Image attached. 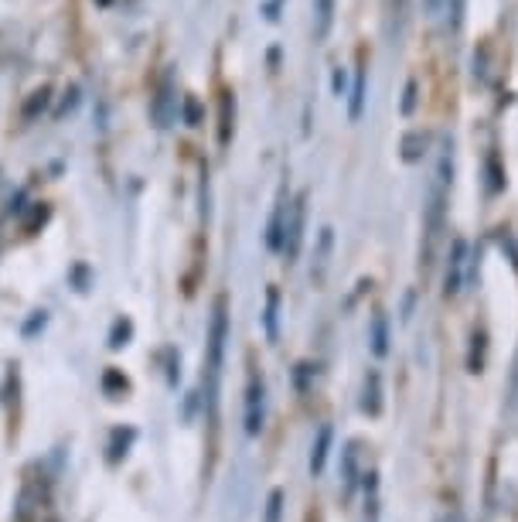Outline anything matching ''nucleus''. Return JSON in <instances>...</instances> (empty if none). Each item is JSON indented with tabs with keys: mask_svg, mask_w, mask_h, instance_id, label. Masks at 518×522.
<instances>
[{
	"mask_svg": "<svg viewBox=\"0 0 518 522\" xmlns=\"http://www.w3.org/2000/svg\"><path fill=\"white\" fill-rule=\"evenodd\" d=\"M450 181H454V147L450 140H444L437 157V171H433L430 181V195H426V232H423V270L433 263L437 256L440 232H444V215L450 202Z\"/></svg>",
	"mask_w": 518,
	"mask_h": 522,
	"instance_id": "1",
	"label": "nucleus"
},
{
	"mask_svg": "<svg viewBox=\"0 0 518 522\" xmlns=\"http://www.w3.org/2000/svg\"><path fill=\"white\" fill-rule=\"evenodd\" d=\"M225 338H229V314H225V297H219L212 311V328H208V413H212V420H215V410H219V376H222Z\"/></svg>",
	"mask_w": 518,
	"mask_h": 522,
	"instance_id": "2",
	"label": "nucleus"
},
{
	"mask_svg": "<svg viewBox=\"0 0 518 522\" xmlns=\"http://www.w3.org/2000/svg\"><path fill=\"white\" fill-rule=\"evenodd\" d=\"M304 222H307V195H297L287 209V222H283L280 253L287 256V260H297L300 246H304Z\"/></svg>",
	"mask_w": 518,
	"mask_h": 522,
	"instance_id": "3",
	"label": "nucleus"
},
{
	"mask_svg": "<svg viewBox=\"0 0 518 522\" xmlns=\"http://www.w3.org/2000/svg\"><path fill=\"white\" fill-rule=\"evenodd\" d=\"M263 417H266V386H263V376L253 372L246 386V434L249 437H259Z\"/></svg>",
	"mask_w": 518,
	"mask_h": 522,
	"instance_id": "4",
	"label": "nucleus"
},
{
	"mask_svg": "<svg viewBox=\"0 0 518 522\" xmlns=\"http://www.w3.org/2000/svg\"><path fill=\"white\" fill-rule=\"evenodd\" d=\"M154 120H157V127H171L174 123V116H178V96H174V82H171V72L161 79V86H157V96H154Z\"/></svg>",
	"mask_w": 518,
	"mask_h": 522,
	"instance_id": "5",
	"label": "nucleus"
},
{
	"mask_svg": "<svg viewBox=\"0 0 518 522\" xmlns=\"http://www.w3.org/2000/svg\"><path fill=\"white\" fill-rule=\"evenodd\" d=\"M464 263H467V243L464 239H454L450 246V260H447V273H444V294L454 297L464 290Z\"/></svg>",
	"mask_w": 518,
	"mask_h": 522,
	"instance_id": "6",
	"label": "nucleus"
},
{
	"mask_svg": "<svg viewBox=\"0 0 518 522\" xmlns=\"http://www.w3.org/2000/svg\"><path fill=\"white\" fill-rule=\"evenodd\" d=\"M287 209H290V198H287V192H280L277 209H273V219H270V232H266V246L277 253L283 246V222H287Z\"/></svg>",
	"mask_w": 518,
	"mask_h": 522,
	"instance_id": "7",
	"label": "nucleus"
},
{
	"mask_svg": "<svg viewBox=\"0 0 518 522\" xmlns=\"http://www.w3.org/2000/svg\"><path fill=\"white\" fill-rule=\"evenodd\" d=\"M331 441H334V430L324 424L321 430H317V441H314V451H311V475H321V471H324V464H328Z\"/></svg>",
	"mask_w": 518,
	"mask_h": 522,
	"instance_id": "8",
	"label": "nucleus"
},
{
	"mask_svg": "<svg viewBox=\"0 0 518 522\" xmlns=\"http://www.w3.org/2000/svg\"><path fill=\"white\" fill-rule=\"evenodd\" d=\"M362 410L372 413V417H379V413H382V376H379V372H369V376H365Z\"/></svg>",
	"mask_w": 518,
	"mask_h": 522,
	"instance_id": "9",
	"label": "nucleus"
},
{
	"mask_svg": "<svg viewBox=\"0 0 518 522\" xmlns=\"http://www.w3.org/2000/svg\"><path fill=\"white\" fill-rule=\"evenodd\" d=\"M334 21V0H314V38L324 41Z\"/></svg>",
	"mask_w": 518,
	"mask_h": 522,
	"instance_id": "10",
	"label": "nucleus"
},
{
	"mask_svg": "<svg viewBox=\"0 0 518 522\" xmlns=\"http://www.w3.org/2000/svg\"><path fill=\"white\" fill-rule=\"evenodd\" d=\"M372 352L375 355L389 352V321H386V314H375L372 318Z\"/></svg>",
	"mask_w": 518,
	"mask_h": 522,
	"instance_id": "11",
	"label": "nucleus"
},
{
	"mask_svg": "<svg viewBox=\"0 0 518 522\" xmlns=\"http://www.w3.org/2000/svg\"><path fill=\"white\" fill-rule=\"evenodd\" d=\"M133 430H113V444H110V464H120V458H127V447L133 444Z\"/></svg>",
	"mask_w": 518,
	"mask_h": 522,
	"instance_id": "12",
	"label": "nucleus"
},
{
	"mask_svg": "<svg viewBox=\"0 0 518 522\" xmlns=\"http://www.w3.org/2000/svg\"><path fill=\"white\" fill-rule=\"evenodd\" d=\"M355 482H358V444L352 441L345 447V488L348 492L355 488Z\"/></svg>",
	"mask_w": 518,
	"mask_h": 522,
	"instance_id": "13",
	"label": "nucleus"
},
{
	"mask_svg": "<svg viewBox=\"0 0 518 522\" xmlns=\"http://www.w3.org/2000/svg\"><path fill=\"white\" fill-rule=\"evenodd\" d=\"M277 304H280V294L270 290V297H266V335L270 338H277Z\"/></svg>",
	"mask_w": 518,
	"mask_h": 522,
	"instance_id": "14",
	"label": "nucleus"
},
{
	"mask_svg": "<svg viewBox=\"0 0 518 522\" xmlns=\"http://www.w3.org/2000/svg\"><path fill=\"white\" fill-rule=\"evenodd\" d=\"M232 110H236V106H232V96L225 93V99H222V134H219L222 147L232 140Z\"/></svg>",
	"mask_w": 518,
	"mask_h": 522,
	"instance_id": "15",
	"label": "nucleus"
},
{
	"mask_svg": "<svg viewBox=\"0 0 518 522\" xmlns=\"http://www.w3.org/2000/svg\"><path fill=\"white\" fill-rule=\"evenodd\" d=\"M362 106H365V69H358L355 93H352V120H358V116H362Z\"/></svg>",
	"mask_w": 518,
	"mask_h": 522,
	"instance_id": "16",
	"label": "nucleus"
},
{
	"mask_svg": "<svg viewBox=\"0 0 518 522\" xmlns=\"http://www.w3.org/2000/svg\"><path fill=\"white\" fill-rule=\"evenodd\" d=\"M280 516H283V492L273 488L270 499H266V522H280Z\"/></svg>",
	"mask_w": 518,
	"mask_h": 522,
	"instance_id": "17",
	"label": "nucleus"
},
{
	"mask_svg": "<svg viewBox=\"0 0 518 522\" xmlns=\"http://www.w3.org/2000/svg\"><path fill=\"white\" fill-rule=\"evenodd\" d=\"M467 366H471V372H481V366H484V331H474V348H471V362H467Z\"/></svg>",
	"mask_w": 518,
	"mask_h": 522,
	"instance_id": "18",
	"label": "nucleus"
},
{
	"mask_svg": "<svg viewBox=\"0 0 518 522\" xmlns=\"http://www.w3.org/2000/svg\"><path fill=\"white\" fill-rule=\"evenodd\" d=\"M127 338H130V321H116L113 335H110V345L120 348V345H127Z\"/></svg>",
	"mask_w": 518,
	"mask_h": 522,
	"instance_id": "19",
	"label": "nucleus"
},
{
	"mask_svg": "<svg viewBox=\"0 0 518 522\" xmlns=\"http://www.w3.org/2000/svg\"><path fill=\"white\" fill-rule=\"evenodd\" d=\"M420 144H426L423 134H409V137H406V144H403V147H406V154H403L406 161H416V157H420V151H416Z\"/></svg>",
	"mask_w": 518,
	"mask_h": 522,
	"instance_id": "20",
	"label": "nucleus"
},
{
	"mask_svg": "<svg viewBox=\"0 0 518 522\" xmlns=\"http://www.w3.org/2000/svg\"><path fill=\"white\" fill-rule=\"evenodd\" d=\"M106 389H127V379L120 376V372H106Z\"/></svg>",
	"mask_w": 518,
	"mask_h": 522,
	"instance_id": "21",
	"label": "nucleus"
},
{
	"mask_svg": "<svg viewBox=\"0 0 518 522\" xmlns=\"http://www.w3.org/2000/svg\"><path fill=\"white\" fill-rule=\"evenodd\" d=\"M440 7H444V0H423V11H426V18H437V14H440Z\"/></svg>",
	"mask_w": 518,
	"mask_h": 522,
	"instance_id": "22",
	"label": "nucleus"
},
{
	"mask_svg": "<svg viewBox=\"0 0 518 522\" xmlns=\"http://www.w3.org/2000/svg\"><path fill=\"white\" fill-rule=\"evenodd\" d=\"M185 110H188L191 127H195V123H198V106H195V99H188V103H185Z\"/></svg>",
	"mask_w": 518,
	"mask_h": 522,
	"instance_id": "23",
	"label": "nucleus"
},
{
	"mask_svg": "<svg viewBox=\"0 0 518 522\" xmlns=\"http://www.w3.org/2000/svg\"><path fill=\"white\" fill-rule=\"evenodd\" d=\"M437 522H464V516L461 512H447V516H440Z\"/></svg>",
	"mask_w": 518,
	"mask_h": 522,
	"instance_id": "24",
	"label": "nucleus"
}]
</instances>
